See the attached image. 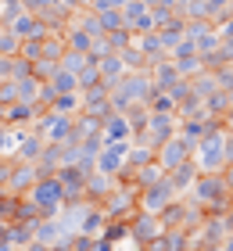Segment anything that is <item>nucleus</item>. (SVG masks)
Listing matches in <instances>:
<instances>
[{
    "label": "nucleus",
    "instance_id": "0eeeda50",
    "mask_svg": "<svg viewBox=\"0 0 233 251\" xmlns=\"http://www.w3.org/2000/svg\"><path fill=\"white\" fill-rule=\"evenodd\" d=\"M119 140H133V126L122 111H108L101 119V144H119Z\"/></svg>",
    "mask_w": 233,
    "mask_h": 251
},
{
    "label": "nucleus",
    "instance_id": "39448f33",
    "mask_svg": "<svg viewBox=\"0 0 233 251\" xmlns=\"http://www.w3.org/2000/svg\"><path fill=\"white\" fill-rule=\"evenodd\" d=\"M230 198V190H226V183H223V176H197L194 179V201L201 204V208H219Z\"/></svg>",
    "mask_w": 233,
    "mask_h": 251
},
{
    "label": "nucleus",
    "instance_id": "6e6552de",
    "mask_svg": "<svg viewBox=\"0 0 233 251\" xmlns=\"http://www.w3.org/2000/svg\"><path fill=\"white\" fill-rule=\"evenodd\" d=\"M111 190H115V176L90 173V176H86V187H83V198H90V201H104Z\"/></svg>",
    "mask_w": 233,
    "mask_h": 251
},
{
    "label": "nucleus",
    "instance_id": "1a4fd4ad",
    "mask_svg": "<svg viewBox=\"0 0 233 251\" xmlns=\"http://www.w3.org/2000/svg\"><path fill=\"white\" fill-rule=\"evenodd\" d=\"M230 122H233V111H230Z\"/></svg>",
    "mask_w": 233,
    "mask_h": 251
},
{
    "label": "nucleus",
    "instance_id": "f03ea898",
    "mask_svg": "<svg viewBox=\"0 0 233 251\" xmlns=\"http://www.w3.org/2000/svg\"><path fill=\"white\" fill-rule=\"evenodd\" d=\"M26 201L36 208L40 215H57L65 208V190H61V179L57 176H40L36 183L26 190Z\"/></svg>",
    "mask_w": 233,
    "mask_h": 251
},
{
    "label": "nucleus",
    "instance_id": "423d86ee",
    "mask_svg": "<svg viewBox=\"0 0 233 251\" xmlns=\"http://www.w3.org/2000/svg\"><path fill=\"white\" fill-rule=\"evenodd\" d=\"M40 136H43V144H65L68 140V129H72V119L68 115H57V111H40V119L36 126H32Z\"/></svg>",
    "mask_w": 233,
    "mask_h": 251
},
{
    "label": "nucleus",
    "instance_id": "7ed1b4c3",
    "mask_svg": "<svg viewBox=\"0 0 233 251\" xmlns=\"http://www.w3.org/2000/svg\"><path fill=\"white\" fill-rule=\"evenodd\" d=\"M129 144H133V140L101 144V151L93 154V173H104V176H119L122 169H126V158H129Z\"/></svg>",
    "mask_w": 233,
    "mask_h": 251
},
{
    "label": "nucleus",
    "instance_id": "20e7f679",
    "mask_svg": "<svg viewBox=\"0 0 233 251\" xmlns=\"http://www.w3.org/2000/svg\"><path fill=\"white\" fill-rule=\"evenodd\" d=\"M190 151H194V147L186 144L183 136L172 133L169 140H161V144L155 147V162L161 165V173H172V169H180L183 162H190Z\"/></svg>",
    "mask_w": 233,
    "mask_h": 251
},
{
    "label": "nucleus",
    "instance_id": "f257e3e1",
    "mask_svg": "<svg viewBox=\"0 0 233 251\" xmlns=\"http://www.w3.org/2000/svg\"><path fill=\"white\" fill-rule=\"evenodd\" d=\"M226 140H230V129H226V126H212V129H208L201 140L194 144L190 162H194V169H197L201 176H215V173H223V169L230 165Z\"/></svg>",
    "mask_w": 233,
    "mask_h": 251
}]
</instances>
